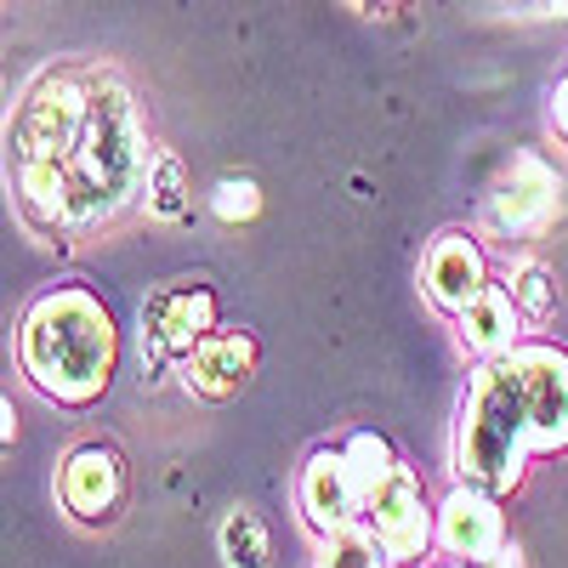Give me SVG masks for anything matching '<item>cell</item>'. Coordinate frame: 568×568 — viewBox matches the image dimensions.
<instances>
[{"label": "cell", "instance_id": "6da1fadb", "mask_svg": "<svg viewBox=\"0 0 568 568\" xmlns=\"http://www.w3.org/2000/svg\"><path fill=\"white\" fill-rule=\"evenodd\" d=\"M149 136L120 74L52 69L29 85L12 120L18 200L40 227H98L142 182Z\"/></svg>", "mask_w": 568, "mask_h": 568}, {"label": "cell", "instance_id": "7a4b0ae2", "mask_svg": "<svg viewBox=\"0 0 568 568\" xmlns=\"http://www.w3.org/2000/svg\"><path fill=\"white\" fill-rule=\"evenodd\" d=\"M562 444H568V353L511 347L471 375L455 433V471L471 489L506 495L524 478L529 455Z\"/></svg>", "mask_w": 568, "mask_h": 568}, {"label": "cell", "instance_id": "3957f363", "mask_svg": "<svg viewBox=\"0 0 568 568\" xmlns=\"http://www.w3.org/2000/svg\"><path fill=\"white\" fill-rule=\"evenodd\" d=\"M18 358H23V375L45 398L91 404V398L109 393V375H114V358H120L114 318L91 291H80V284L45 291L23 313Z\"/></svg>", "mask_w": 568, "mask_h": 568}, {"label": "cell", "instance_id": "277c9868", "mask_svg": "<svg viewBox=\"0 0 568 568\" xmlns=\"http://www.w3.org/2000/svg\"><path fill=\"white\" fill-rule=\"evenodd\" d=\"M216 324V296L194 278L160 284V291L142 302V353L149 364H165L176 353H194Z\"/></svg>", "mask_w": 568, "mask_h": 568}, {"label": "cell", "instance_id": "5b68a950", "mask_svg": "<svg viewBox=\"0 0 568 568\" xmlns=\"http://www.w3.org/2000/svg\"><path fill=\"white\" fill-rule=\"evenodd\" d=\"M364 517H369V535L393 562H409L426 551L433 540V517H426V500H420V484L409 466H393L382 484L364 495Z\"/></svg>", "mask_w": 568, "mask_h": 568}, {"label": "cell", "instance_id": "8992f818", "mask_svg": "<svg viewBox=\"0 0 568 568\" xmlns=\"http://www.w3.org/2000/svg\"><path fill=\"white\" fill-rule=\"evenodd\" d=\"M302 511L318 535H336L347 529L353 517L364 511V489L347 466V449H318L307 466H302Z\"/></svg>", "mask_w": 568, "mask_h": 568}, {"label": "cell", "instance_id": "52a82bcc", "mask_svg": "<svg viewBox=\"0 0 568 568\" xmlns=\"http://www.w3.org/2000/svg\"><path fill=\"white\" fill-rule=\"evenodd\" d=\"M557 211V176L540 160H511V171L500 176L495 200H489V222L500 233H540Z\"/></svg>", "mask_w": 568, "mask_h": 568}, {"label": "cell", "instance_id": "ba28073f", "mask_svg": "<svg viewBox=\"0 0 568 568\" xmlns=\"http://www.w3.org/2000/svg\"><path fill=\"white\" fill-rule=\"evenodd\" d=\"M120 495H125L120 455L109 444H80L63 466V506L85 517V524H103V517H114Z\"/></svg>", "mask_w": 568, "mask_h": 568}, {"label": "cell", "instance_id": "9c48e42d", "mask_svg": "<svg viewBox=\"0 0 568 568\" xmlns=\"http://www.w3.org/2000/svg\"><path fill=\"white\" fill-rule=\"evenodd\" d=\"M438 540L449 557H466V562H478V557H495L500 551V511L484 489H455L438 511Z\"/></svg>", "mask_w": 568, "mask_h": 568}, {"label": "cell", "instance_id": "30bf717a", "mask_svg": "<svg viewBox=\"0 0 568 568\" xmlns=\"http://www.w3.org/2000/svg\"><path fill=\"white\" fill-rule=\"evenodd\" d=\"M256 369V342L245 329H222V336H205L187 358V387L200 398H233Z\"/></svg>", "mask_w": 568, "mask_h": 568}, {"label": "cell", "instance_id": "8fae6325", "mask_svg": "<svg viewBox=\"0 0 568 568\" xmlns=\"http://www.w3.org/2000/svg\"><path fill=\"white\" fill-rule=\"evenodd\" d=\"M478 291H484V251L471 240H460V233H444V240L426 251V296L444 313H460Z\"/></svg>", "mask_w": 568, "mask_h": 568}, {"label": "cell", "instance_id": "7c38bea8", "mask_svg": "<svg viewBox=\"0 0 568 568\" xmlns=\"http://www.w3.org/2000/svg\"><path fill=\"white\" fill-rule=\"evenodd\" d=\"M455 318H460V342L478 358H500V353L517 347V302L500 291V284H484Z\"/></svg>", "mask_w": 568, "mask_h": 568}, {"label": "cell", "instance_id": "4fadbf2b", "mask_svg": "<svg viewBox=\"0 0 568 568\" xmlns=\"http://www.w3.org/2000/svg\"><path fill=\"white\" fill-rule=\"evenodd\" d=\"M222 557L227 568H267L273 546H267V524L256 511H227V524H222Z\"/></svg>", "mask_w": 568, "mask_h": 568}, {"label": "cell", "instance_id": "5bb4252c", "mask_svg": "<svg viewBox=\"0 0 568 568\" xmlns=\"http://www.w3.org/2000/svg\"><path fill=\"white\" fill-rule=\"evenodd\" d=\"M506 296L517 302V313L524 318H551V307H557V284H551V273L540 267V262H517L511 267V278H506Z\"/></svg>", "mask_w": 568, "mask_h": 568}, {"label": "cell", "instance_id": "9a60e30c", "mask_svg": "<svg viewBox=\"0 0 568 568\" xmlns=\"http://www.w3.org/2000/svg\"><path fill=\"white\" fill-rule=\"evenodd\" d=\"M393 557L375 546V535H364V529H336V535H324V562L318 568H387Z\"/></svg>", "mask_w": 568, "mask_h": 568}, {"label": "cell", "instance_id": "2e32d148", "mask_svg": "<svg viewBox=\"0 0 568 568\" xmlns=\"http://www.w3.org/2000/svg\"><path fill=\"white\" fill-rule=\"evenodd\" d=\"M347 466H353V478H358V489L369 495V489L382 484V478H387V471H393L398 460H393L387 438H375V433H353V438H347Z\"/></svg>", "mask_w": 568, "mask_h": 568}, {"label": "cell", "instance_id": "e0dca14e", "mask_svg": "<svg viewBox=\"0 0 568 568\" xmlns=\"http://www.w3.org/2000/svg\"><path fill=\"white\" fill-rule=\"evenodd\" d=\"M182 165L171 160V154H154V165H149V211L154 216H182Z\"/></svg>", "mask_w": 568, "mask_h": 568}, {"label": "cell", "instance_id": "ac0fdd59", "mask_svg": "<svg viewBox=\"0 0 568 568\" xmlns=\"http://www.w3.org/2000/svg\"><path fill=\"white\" fill-rule=\"evenodd\" d=\"M256 205H262V200H256V182H245V176H240V182L227 176V182L216 187V200H211V211H216L222 222H245V216H256Z\"/></svg>", "mask_w": 568, "mask_h": 568}, {"label": "cell", "instance_id": "d6986e66", "mask_svg": "<svg viewBox=\"0 0 568 568\" xmlns=\"http://www.w3.org/2000/svg\"><path fill=\"white\" fill-rule=\"evenodd\" d=\"M551 114H557V131L568 136V74H562V85H557V103H551Z\"/></svg>", "mask_w": 568, "mask_h": 568}, {"label": "cell", "instance_id": "ffe728a7", "mask_svg": "<svg viewBox=\"0 0 568 568\" xmlns=\"http://www.w3.org/2000/svg\"><path fill=\"white\" fill-rule=\"evenodd\" d=\"M495 568H524V551H517V546H506V551H495Z\"/></svg>", "mask_w": 568, "mask_h": 568}, {"label": "cell", "instance_id": "44dd1931", "mask_svg": "<svg viewBox=\"0 0 568 568\" xmlns=\"http://www.w3.org/2000/svg\"><path fill=\"white\" fill-rule=\"evenodd\" d=\"M444 568H460V562H444Z\"/></svg>", "mask_w": 568, "mask_h": 568}]
</instances>
